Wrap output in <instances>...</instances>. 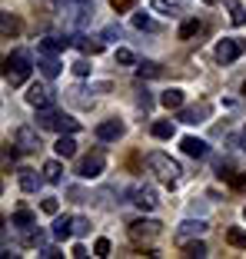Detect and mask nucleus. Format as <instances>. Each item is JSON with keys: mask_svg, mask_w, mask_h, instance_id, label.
Listing matches in <instances>:
<instances>
[{"mask_svg": "<svg viewBox=\"0 0 246 259\" xmlns=\"http://www.w3.org/2000/svg\"><path fill=\"white\" fill-rule=\"evenodd\" d=\"M156 233H160V223H156V220H137V223H130V239H133V243H140V239H153Z\"/></svg>", "mask_w": 246, "mask_h": 259, "instance_id": "nucleus-7", "label": "nucleus"}, {"mask_svg": "<svg viewBox=\"0 0 246 259\" xmlns=\"http://www.w3.org/2000/svg\"><path fill=\"white\" fill-rule=\"evenodd\" d=\"M110 7H113L116 14H127V10L137 7V0H110Z\"/></svg>", "mask_w": 246, "mask_h": 259, "instance_id": "nucleus-34", "label": "nucleus"}, {"mask_svg": "<svg viewBox=\"0 0 246 259\" xmlns=\"http://www.w3.org/2000/svg\"><path fill=\"white\" fill-rule=\"evenodd\" d=\"M27 103H30L33 110H44V107H54V93L47 90V87L33 83L30 90H27Z\"/></svg>", "mask_w": 246, "mask_h": 259, "instance_id": "nucleus-12", "label": "nucleus"}, {"mask_svg": "<svg viewBox=\"0 0 246 259\" xmlns=\"http://www.w3.org/2000/svg\"><path fill=\"white\" fill-rule=\"evenodd\" d=\"M37 126L40 130H54V133H77L80 120H73V116L63 113V110L44 107V110H37Z\"/></svg>", "mask_w": 246, "mask_h": 259, "instance_id": "nucleus-2", "label": "nucleus"}, {"mask_svg": "<svg viewBox=\"0 0 246 259\" xmlns=\"http://www.w3.org/2000/svg\"><path fill=\"white\" fill-rule=\"evenodd\" d=\"M103 166H107V160H103V153H90V156H84V160L77 163V176L80 180H97V176L103 173Z\"/></svg>", "mask_w": 246, "mask_h": 259, "instance_id": "nucleus-4", "label": "nucleus"}, {"mask_svg": "<svg viewBox=\"0 0 246 259\" xmlns=\"http://www.w3.org/2000/svg\"><path fill=\"white\" fill-rule=\"evenodd\" d=\"M246 50V40H236V37H223L216 44V60L220 63H233L239 54Z\"/></svg>", "mask_w": 246, "mask_h": 259, "instance_id": "nucleus-5", "label": "nucleus"}, {"mask_svg": "<svg viewBox=\"0 0 246 259\" xmlns=\"http://www.w3.org/2000/svg\"><path fill=\"white\" fill-rule=\"evenodd\" d=\"M207 116H210V103H196V107H180V123H186V126L207 123Z\"/></svg>", "mask_w": 246, "mask_h": 259, "instance_id": "nucleus-9", "label": "nucleus"}, {"mask_svg": "<svg viewBox=\"0 0 246 259\" xmlns=\"http://www.w3.org/2000/svg\"><path fill=\"white\" fill-rule=\"evenodd\" d=\"M40 209H44V213H47V216H57V213H60V203H57V199H54V196H47V199H44V203H40Z\"/></svg>", "mask_w": 246, "mask_h": 259, "instance_id": "nucleus-33", "label": "nucleus"}, {"mask_svg": "<svg viewBox=\"0 0 246 259\" xmlns=\"http://www.w3.org/2000/svg\"><path fill=\"white\" fill-rule=\"evenodd\" d=\"M123 120H103L100 126H97V140H103V143H116V140L123 137Z\"/></svg>", "mask_w": 246, "mask_h": 259, "instance_id": "nucleus-11", "label": "nucleus"}, {"mask_svg": "<svg viewBox=\"0 0 246 259\" xmlns=\"http://www.w3.org/2000/svg\"><path fill=\"white\" fill-rule=\"evenodd\" d=\"M243 93H246V80H243Z\"/></svg>", "mask_w": 246, "mask_h": 259, "instance_id": "nucleus-45", "label": "nucleus"}, {"mask_svg": "<svg viewBox=\"0 0 246 259\" xmlns=\"http://www.w3.org/2000/svg\"><path fill=\"white\" fill-rule=\"evenodd\" d=\"M33 73V60L23 50H14V54L4 60V80H7L10 87H23L27 80H30Z\"/></svg>", "mask_w": 246, "mask_h": 259, "instance_id": "nucleus-1", "label": "nucleus"}, {"mask_svg": "<svg viewBox=\"0 0 246 259\" xmlns=\"http://www.w3.org/2000/svg\"><path fill=\"white\" fill-rule=\"evenodd\" d=\"M44 180H47V176H40L37 169H20V190L23 193H37Z\"/></svg>", "mask_w": 246, "mask_h": 259, "instance_id": "nucleus-16", "label": "nucleus"}, {"mask_svg": "<svg viewBox=\"0 0 246 259\" xmlns=\"http://www.w3.org/2000/svg\"><path fill=\"white\" fill-rule=\"evenodd\" d=\"M44 176H47V183H60V180H63V163L60 160L44 163Z\"/></svg>", "mask_w": 246, "mask_h": 259, "instance_id": "nucleus-23", "label": "nucleus"}, {"mask_svg": "<svg viewBox=\"0 0 246 259\" xmlns=\"http://www.w3.org/2000/svg\"><path fill=\"white\" fill-rule=\"evenodd\" d=\"M73 44H77V50L84 57H97V54H103V47H107V40H100V37H90V33H80L77 40H73Z\"/></svg>", "mask_w": 246, "mask_h": 259, "instance_id": "nucleus-13", "label": "nucleus"}, {"mask_svg": "<svg viewBox=\"0 0 246 259\" xmlns=\"http://www.w3.org/2000/svg\"><path fill=\"white\" fill-rule=\"evenodd\" d=\"M37 67H40V73L47 76V80H57L60 76V57L57 54H47V50H40V57H37Z\"/></svg>", "mask_w": 246, "mask_h": 259, "instance_id": "nucleus-10", "label": "nucleus"}, {"mask_svg": "<svg viewBox=\"0 0 246 259\" xmlns=\"http://www.w3.org/2000/svg\"><path fill=\"white\" fill-rule=\"evenodd\" d=\"M0 33H4V37H17V33H20V20H17L10 10L0 14Z\"/></svg>", "mask_w": 246, "mask_h": 259, "instance_id": "nucleus-22", "label": "nucleus"}, {"mask_svg": "<svg viewBox=\"0 0 246 259\" xmlns=\"http://www.w3.org/2000/svg\"><path fill=\"white\" fill-rule=\"evenodd\" d=\"M153 137L156 140H173V137H177V126H173L170 120H156L153 123Z\"/></svg>", "mask_w": 246, "mask_h": 259, "instance_id": "nucleus-24", "label": "nucleus"}, {"mask_svg": "<svg viewBox=\"0 0 246 259\" xmlns=\"http://www.w3.org/2000/svg\"><path fill=\"white\" fill-rule=\"evenodd\" d=\"M90 63H87V60H77V63H73V73H77V76H90Z\"/></svg>", "mask_w": 246, "mask_h": 259, "instance_id": "nucleus-38", "label": "nucleus"}, {"mask_svg": "<svg viewBox=\"0 0 246 259\" xmlns=\"http://www.w3.org/2000/svg\"><path fill=\"white\" fill-rule=\"evenodd\" d=\"M203 233H207V220H183L180 229H177V239L186 243L190 236H203Z\"/></svg>", "mask_w": 246, "mask_h": 259, "instance_id": "nucleus-14", "label": "nucleus"}, {"mask_svg": "<svg viewBox=\"0 0 246 259\" xmlns=\"http://www.w3.org/2000/svg\"><path fill=\"white\" fill-rule=\"evenodd\" d=\"M116 63H120V67H133V63H137V57H133V50L120 47V50H116Z\"/></svg>", "mask_w": 246, "mask_h": 259, "instance_id": "nucleus-30", "label": "nucleus"}, {"mask_svg": "<svg viewBox=\"0 0 246 259\" xmlns=\"http://www.w3.org/2000/svg\"><path fill=\"white\" fill-rule=\"evenodd\" d=\"M223 7L230 10V23L233 27H246V7L239 0H223Z\"/></svg>", "mask_w": 246, "mask_h": 259, "instance_id": "nucleus-18", "label": "nucleus"}, {"mask_svg": "<svg viewBox=\"0 0 246 259\" xmlns=\"http://www.w3.org/2000/svg\"><path fill=\"white\" fill-rule=\"evenodd\" d=\"M230 186H233V190H239V193H246V173H233L230 176Z\"/></svg>", "mask_w": 246, "mask_h": 259, "instance_id": "nucleus-36", "label": "nucleus"}, {"mask_svg": "<svg viewBox=\"0 0 246 259\" xmlns=\"http://www.w3.org/2000/svg\"><path fill=\"white\" fill-rule=\"evenodd\" d=\"M243 220H246V206H243Z\"/></svg>", "mask_w": 246, "mask_h": 259, "instance_id": "nucleus-44", "label": "nucleus"}, {"mask_svg": "<svg viewBox=\"0 0 246 259\" xmlns=\"http://www.w3.org/2000/svg\"><path fill=\"white\" fill-rule=\"evenodd\" d=\"M73 256L84 259V256H87V246H80V243H77V246H73Z\"/></svg>", "mask_w": 246, "mask_h": 259, "instance_id": "nucleus-41", "label": "nucleus"}, {"mask_svg": "<svg viewBox=\"0 0 246 259\" xmlns=\"http://www.w3.org/2000/svg\"><path fill=\"white\" fill-rule=\"evenodd\" d=\"M200 30H203V23H200V20H186L183 27H180V40H193Z\"/></svg>", "mask_w": 246, "mask_h": 259, "instance_id": "nucleus-29", "label": "nucleus"}, {"mask_svg": "<svg viewBox=\"0 0 246 259\" xmlns=\"http://www.w3.org/2000/svg\"><path fill=\"white\" fill-rule=\"evenodd\" d=\"M73 236V216H57L54 220V239H70Z\"/></svg>", "mask_w": 246, "mask_h": 259, "instance_id": "nucleus-21", "label": "nucleus"}, {"mask_svg": "<svg viewBox=\"0 0 246 259\" xmlns=\"http://www.w3.org/2000/svg\"><path fill=\"white\" fill-rule=\"evenodd\" d=\"M133 27H137V30H153V20L146 14H133Z\"/></svg>", "mask_w": 246, "mask_h": 259, "instance_id": "nucleus-32", "label": "nucleus"}, {"mask_svg": "<svg viewBox=\"0 0 246 259\" xmlns=\"http://www.w3.org/2000/svg\"><path fill=\"white\" fill-rule=\"evenodd\" d=\"M226 243H230V246H236V249H246V229L233 226L230 233H226Z\"/></svg>", "mask_w": 246, "mask_h": 259, "instance_id": "nucleus-27", "label": "nucleus"}, {"mask_svg": "<svg viewBox=\"0 0 246 259\" xmlns=\"http://www.w3.org/2000/svg\"><path fill=\"white\" fill-rule=\"evenodd\" d=\"M180 146H183V153H186V156H196V160L210 153V146L203 143V140H196V137H183V140H180Z\"/></svg>", "mask_w": 246, "mask_h": 259, "instance_id": "nucleus-17", "label": "nucleus"}, {"mask_svg": "<svg viewBox=\"0 0 246 259\" xmlns=\"http://www.w3.org/2000/svg\"><path fill=\"white\" fill-rule=\"evenodd\" d=\"M160 103L167 110H180L183 107V90H180V87H170V90H163L160 93Z\"/></svg>", "mask_w": 246, "mask_h": 259, "instance_id": "nucleus-19", "label": "nucleus"}, {"mask_svg": "<svg viewBox=\"0 0 246 259\" xmlns=\"http://www.w3.org/2000/svg\"><path fill=\"white\" fill-rule=\"evenodd\" d=\"M40 256L44 259H57V256H63V252L57 249V246H47V249H40Z\"/></svg>", "mask_w": 246, "mask_h": 259, "instance_id": "nucleus-39", "label": "nucleus"}, {"mask_svg": "<svg viewBox=\"0 0 246 259\" xmlns=\"http://www.w3.org/2000/svg\"><path fill=\"white\" fill-rule=\"evenodd\" d=\"M153 10H160V14H173L177 4H170V0H153Z\"/></svg>", "mask_w": 246, "mask_h": 259, "instance_id": "nucleus-37", "label": "nucleus"}, {"mask_svg": "<svg viewBox=\"0 0 246 259\" xmlns=\"http://www.w3.org/2000/svg\"><path fill=\"white\" fill-rule=\"evenodd\" d=\"M90 233V220L87 216H73V236H87Z\"/></svg>", "mask_w": 246, "mask_h": 259, "instance_id": "nucleus-31", "label": "nucleus"}, {"mask_svg": "<svg viewBox=\"0 0 246 259\" xmlns=\"http://www.w3.org/2000/svg\"><path fill=\"white\" fill-rule=\"evenodd\" d=\"M160 73H163V70H160V63H153V60L137 63V76H140V80H143V76H146V80H153V76H160Z\"/></svg>", "mask_w": 246, "mask_h": 259, "instance_id": "nucleus-25", "label": "nucleus"}, {"mask_svg": "<svg viewBox=\"0 0 246 259\" xmlns=\"http://www.w3.org/2000/svg\"><path fill=\"white\" fill-rule=\"evenodd\" d=\"M93 256H110V239H97V243H93Z\"/></svg>", "mask_w": 246, "mask_h": 259, "instance_id": "nucleus-35", "label": "nucleus"}, {"mask_svg": "<svg viewBox=\"0 0 246 259\" xmlns=\"http://www.w3.org/2000/svg\"><path fill=\"white\" fill-rule=\"evenodd\" d=\"M133 206L137 209H143V213H150V209H156V203H160V196H156V190L150 183H140V186H133Z\"/></svg>", "mask_w": 246, "mask_h": 259, "instance_id": "nucleus-6", "label": "nucleus"}, {"mask_svg": "<svg viewBox=\"0 0 246 259\" xmlns=\"http://www.w3.org/2000/svg\"><path fill=\"white\" fill-rule=\"evenodd\" d=\"M146 163H150V169L160 176L163 183H170V186L177 183L180 173H183V169H180V163L173 160V156H167V153H150V156H146Z\"/></svg>", "mask_w": 246, "mask_h": 259, "instance_id": "nucleus-3", "label": "nucleus"}, {"mask_svg": "<svg viewBox=\"0 0 246 259\" xmlns=\"http://www.w3.org/2000/svg\"><path fill=\"white\" fill-rule=\"evenodd\" d=\"M183 252H186V256H190V259H203V256H207V246H203L200 243V239H193V243H183Z\"/></svg>", "mask_w": 246, "mask_h": 259, "instance_id": "nucleus-28", "label": "nucleus"}, {"mask_svg": "<svg viewBox=\"0 0 246 259\" xmlns=\"http://www.w3.org/2000/svg\"><path fill=\"white\" fill-rule=\"evenodd\" d=\"M14 143L20 146V153H37L40 150V137H37V130H33V126H20V130H17V137H14Z\"/></svg>", "mask_w": 246, "mask_h": 259, "instance_id": "nucleus-8", "label": "nucleus"}, {"mask_svg": "<svg viewBox=\"0 0 246 259\" xmlns=\"http://www.w3.org/2000/svg\"><path fill=\"white\" fill-rule=\"evenodd\" d=\"M239 146L246 150V126H243V133H239Z\"/></svg>", "mask_w": 246, "mask_h": 259, "instance_id": "nucleus-42", "label": "nucleus"}, {"mask_svg": "<svg viewBox=\"0 0 246 259\" xmlns=\"http://www.w3.org/2000/svg\"><path fill=\"white\" fill-rule=\"evenodd\" d=\"M57 156L60 160H70V156H77V143H73V133H60V140L54 143Z\"/></svg>", "mask_w": 246, "mask_h": 259, "instance_id": "nucleus-15", "label": "nucleus"}, {"mask_svg": "<svg viewBox=\"0 0 246 259\" xmlns=\"http://www.w3.org/2000/svg\"><path fill=\"white\" fill-rule=\"evenodd\" d=\"M70 44H73L70 37H44L40 40V50H47V54H63Z\"/></svg>", "mask_w": 246, "mask_h": 259, "instance_id": "nucleus-20", "label": "nucleus"}, {"mask_svg": "<svg viewBox=\"0 0 246 259\" xmlns=\"http://www.w3.org/2000/svg\"><path fill=\"white\" fill-rule=\"evenodd\" d=\"M10 223H14V226H20V229H30L33 226V213L27 209V206H20V209L10 216Z\"/></svg>", "mask_w": 246, "mask_h": 259, "instance_id": "nucleus-26", "label": "nucleus"}, {"mask_svg": "<svg viewBox=\"0 0 246 259\" xmlns=\"http://www.w3.org/2000/svg\"><path fill=\"white\" fill-rule=\"evenodd\" d=\"M103 37H107V40H113V37H120V27H107V30H103Z\"/></svg>", "mask_w": 246, "mask_h": 259, "instance_id": "nucleus-40", "label": "nucleus"}, {"mask_svg": "<svg viewBox=\"0 0 246 259\" xmlns=\"http://www.w3.org/2000/svg\"><path fill=\"white\" fill-rule=\"evenodd\" d=\"M203 4H220V0H203Z\"/></svg>", "mask_w": 246, "mask_h": 259, "instance_id": "nucleus-43", "label": "nucleus"}]
</instances>
